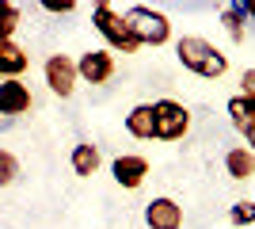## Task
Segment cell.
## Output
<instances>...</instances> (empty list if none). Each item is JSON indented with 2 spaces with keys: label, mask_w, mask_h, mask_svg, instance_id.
Instances as JSON below:
<instances>
[{
  "label": "cell",
  "mask_w": 255,
  "mask_h": 229,
  "mask_svg": "<svg viewBox=\"0 0 255 229\" xmlns=\"http://www.w3.org/2000/svg\"><path fill=\"white\" fill-rule=\"evenodd\" d=\"M126 134L137 138V142H152L156 138V115H152V103H137V107L126 115Z\"/></svg>",
  "instance_id": "8fae6325"
},
{
  "label": "cell",
  "mask_w": 255,
  "mask_h": 229,
  "mask_svg": "<svg viewBox=\"0 0 255 229\" xmlns=\"http://www.w3.org/2000/svg\"><path fill=\"white\" fill-rule=\"evenodd\" d=\"M126 23H129V31H133V38H137V46H164L171 38L168 15L156 11V8H145V4L129 8L126 11Z\"/></svg>",
  "instance_id": "3957f363"
},
{
  "label": "cell",
  "mask_w": 255,
  "mask_h": 229,
  "mask_svg": "<svg viewBox=\"0 0 255 229\" xmlns=\"http://www.w3.org/2000/svg\"><path fill=\"white\" fill-rule=\"evenodd\" d=\"M225 172H229V180H252L255 176V153L248 145H233L225 153Z\"/></svg>",
  "instance_id": "7c38bea8"
},
{
  "label": "cell",
  "mask_w": 255,
  "mask_h": 229,
  "mask_svg": "<svg viewBox=\"0 0 255 229\" xmlns=\"http://www.w3.org/2000/svg\"><path fill=\"white\" fill-rule=\"evenodd\" d=\"M252 103H255V99H252Z\"/></svg>",
  "instance_id": "603a6c76"
},
{
  "label": "cell",
  "mask_w": 255,
  "mask_h": 229,
  "mask_svg": "<svg viewBox=\"0 0 255 229\" xmlns=\"http://www.w3.org/2000/svg\"><path fill=\"white\" fill-rule=\"evenodd\" d=\"M111 176H115L118 187H126V191H137L145 184V176H149V161L141 157V153H122L111 161Z\"/></svg>",
  "instance_id": "52a82bcc"
},
{
  "label": "cell",
  "mask_w": 255,
  "mask_h": 229,
  "mask_svg": "<svg viewBox=\"0 0 255 229\" xmlns=\"http://www.w3.org/2000/svg\"><path fill=\"white\" fill-rule=\"evenodd\" d=\"M229 119H233V126L248 138V134L255 130V103L244 99V96H233L229 99Z\"/></svg>",
  "instance_id": "4fadbf2b"
},
{
  "label": "cell",
  "mask_w": 255,
  "mask_h": 229,
  "mask_svg": "<svg viewBox=\"0 0 255 229\" xmlns=\"http://www.w3.org/2000/svg\"><path fill=\"white\" fill-rule=\"evenodd\" d=\"M76 76L84 84H107L115 76V54L111 50H88L76 57Z\"/></svg>",
  "instance_id": "8992f818"
},
{
  "label": "cell",
  "mask_w": 255,
  "mask_h": 229,
  "mask_svg": "<svg viewBox=\"0 0 255 229\" xmlns=\"http://www.w3.org/2000/svg\"><path fill=\"white\" fill-rule=\"evenodd\" d=\"M244 19H248L244 0H236V4H225V8H221V27H225V34H229L233 42H244Z\"/></svg>",
  "instance_id": "9a60e30c"
},
{
  "label": "cell",
  "mask_w": 255,
  "mask_h": 229,
  "mask_svg": "<svg viewBox=\"0 0 255 229\" xmlns=\"http://www.w3.org/2000/svg\"><path fill=\"white\" fill-rule=\"evenodd\" d=\"M240 96L255 99V69H244V76H240Z\"/></svg>",
  "instance_id": "ffe728a7"
},
{
  "label": "cell",
  "mask_w": 255,
  "mask_h": 229,
  "mask_svg": "<svg viewBox=\"0 0 255 229\" xmlns=\"http://www.w3.org/2000/svg\"><path fill=\"white\" fill-rule=\"evenodd\" d=\"M229 222H233V226H255V203L252 199L233 203V207H229Z\"/></svg>",
  "instance_id": "ac0fdd59"
},
{
  "label": "cell",
  "mask_w": 255,
  "mask_h": 229,
  "mask_svg": "<svg viewBox=\"0 0 255 229\" xmlns=\"http://www.w3.org/2000/svg\"><path fill=\"white\" fill-rule=\"evenodd\" d=\"M92 23H96V31L107 38V46H111L115 54H137L141 50L133 31H129V23H126V15L115 11L111 4H96V8H92Z\"/></svg>",
  "instance_id": "7a4b0ae2"
},
{
  "label": "cell",
  "mask_w": 255,
  "mask_h": 229,
  "mask_svg": "<svg viewBox=\"0 0 255 229\" xmlns=\"http://www.w3.org/2000/svg\"><path fill=\"white\" fill-rule=\"evenodd\" d=\"M244 11H248V19H255V0H244Z\"/></svg>",
  "instance_id": "44dd1931"
},
{
  "label": "cell",
  "mask_w": 255,
  "mask_h": 229,
  "mask_svg": "<svg viewBox=\"0 0 255 229\" xmlns=\"http://www.w3.org/2000/svg\"><path fill=\"white\" fill-rule=\"evenodd\" d=\"M31 111V88L23 80H0V115H23Z\"/></svg>",
  "instance_id": "9c48e42d"
},
{
  "label": "cell",
  "mask_w": 255,
  "mask_h": 229,
  "mask_svg": "<svg viewBox=\"0 0 255 229\" xmlns=\"http://www.w3.org/2000/svg\"><path fill=\"white\" fill-rule=\"evenodd\" d=\"M42 8L50 11V15H69V11H76V0H61V4H57V0H46Z\"/></svg>",
  "instance_id": "d6986e66"
},
{
  "label": "cell",
  "mask_w": 255,
  "mask_h": 229,
  "mask_svg": "<svg viewBox=\"0 0 255 229\" xmlns=\"http://www.w3.org/2000/svg\"><path fill=\"white\" fill-rule=\"evenodd\" d=\"M152 115H156V138L160 142H179L183 134L191 130V111L183 107L179 99H156Z\"/></svg>",
  "instance_id": "277c9868"
},
{
  "label": "cell",
  "mask_w": 255,
  "mask_h": 229,
  "mask_svg": "<svg viewBox=\"0 0 255 229\" xmlns=\"http://www.w3.org/2000/svg\"><path fill=\"white\" fill-rule=\"evenodd\" d=\"M19 180V157L11 149H0V187H11Z\"/></svg>",
  "instance_id": "e0dca14e"
},
{
  "label": "cell",
  "mask_w": 255,
  "mask_h": 229,
  "mask_svg": "<svg viewBox=\"0 0 255 229\" xmlns=\"http://www.w3.org/2000/svg\"><path fill=\"white\" fill-rule=\"evenodd\" d=\"M73 172L84 176V180L99 172V145H92V142L73 145Z\"/></svg>",
  "instance_id": "5bb4252c"
},
{
  "label": "cell",
  "mask_w": 255,
  "mask_h": 229,
  "mask_svg": "<svg viewBox=\"0 0 255 229\" xmlns=\"http://www.w3.org/2000/svg\"><path fill=\"white\" fill-rule=\"evenodd\" d=\"M15 31H19V4L0 0V42H4V38H15Z\"/></svg>",
  "instance_id": "2e32d148"
},
{
  "label": "cell",
  "mask_w": 255,
  "mask_h": 229,
  "mask_svg": "<svg viewBox=\"0 0 255 229\" xmlns=\"http://www.w3.org/2000/svg\"><path fill=\"white\" fill-rule=\"evenodd\" d=\"M244 145H248V149L255 153V130H252V134H248V138H244Z\"/></svg>",
  "instance_id": "7402d4cb"
},
{
  "label": "cell",
  "mask_w": 255,
  "mask_h": 229,
  "mask_svg": "<svg viewBox=\"0 0 255 229\" xmlns=\"http://www.w3.org/2000/svg\"><path fill=\"white\" fill-rule=\"evenodd\" d=\"M175 57H179L183 69H191V73L206 76V80H217L229 69V57L210 38H202V34H183L179 42H175Z\"/></svg>",
  "instance_id": "6da1fadb"
},
{
  "label": "cell",
  "mask_w": 255,
  "mask_h": 229,
  "mask_svg": "<svg viewBox=\"0 0 255 229\" xmlns=\"http://www.w3.org/2000/svg\"><path fill=\"white\" fill-rule=\"evenodd\" d=\"M42 73H46L50 92H53V96H61V99H69L76 92V84H80V76H76V61L69 54H50V57H46V65H42Z\"/></svg>",
  "instance_id": "5b68a950"
},
{
  "label": "cell",
  "mask_w": 255,
  "mask_h": 229,
  "mask_svg": "<svg viewBox=\"0 0 255 229\" xmlns=\"http://www.w3.org/2000/svg\"><path fill=\"white\" fill-rule=\"evenodd\" d=\"M27 50H23L15 38H4L0 42V80H19V73L27 69Z\"/></svg>",
  "instance_id": "30bf717a"
},
{
  "label": "cell",
  "mask_w": 255,
  "mask_h": 229,
  "mask_svg": "<svg viewBox=\"0 0 255 229\" xmlns=\"http://www.w3.org/2000/svg\"><path fill=\"white\" fill-rule=\"evenodd\" d=\"M145 226L149 229H183V207L168 195L152 199V203H145Z\"/></svg>",
  "instance_id": "ba28073f"
}]
</instances>
